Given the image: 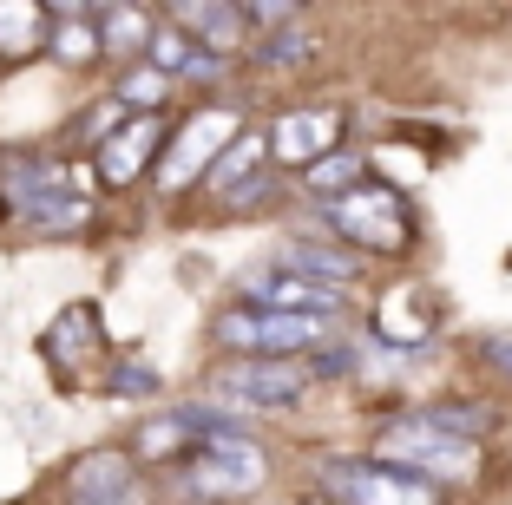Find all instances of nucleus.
<instances>
[{
	"label": "nucleus",
	"instance_id": "obj_1",
	"mask_svg": "<svg viewBox=\"0 0 512 505\" xmlns=\"http://www.w3.org/2000/svg\"><path fill=\"white\" fill-rule=\"evenodd\" d=\"M375 460L394 466V473H414V479H473V466H480V446L460 440V433H440L427 427V420H394V427L375 433Z\"/></svg>",
	"mask_w": 512,
	"mask_h": 505
},
{
	"label": "nucleus",
	"instance_id": "obj_2",
	"mask_svg": "<svg viewBox=\"0 0 512 505\" xmlns=\"http://www.w3.org/2000/svg\"><path fill=\"white\" fill-rule=\"evenodd\" d=\"M197 427H204V446H197V460H191V492L197 499H243V492L263 486V473H270L263 446L243 440V433H230L224 420H204V414H197Z\"/></svg>",
	"mask_w": 512,
	"mask_h": 505
},
{
	"label": "nucleus",
	"instance_id": "obj_3",
	"mask_svg": "<svg viewBox=\"0 0 512 505\" xmlns=\"http://www.w3.org/2000/svg\"><path fill=\"white\" fill-rule=\"evenodd\" d=\"M322 328L316 315H263V309H224L217 315V342L243 348L256 361H289L296 348H322Z\"/></svg>",
	"mask_w": 512,
	"mask_h": 505
},
{
	"label": "nucleus",
	"instance_id": "obj_4",
	"mask_svg": "<svg viewBox=\"0 0 512 505\" xmlns=\"http://www.w3.org/2000/svg\"><path fill=\"white\" fill-rule=\"evenodd\" d=\"M224 407H296V394L309 387V368L302 361H256V355H237L224 368H211L204 381Z\"/></svg>",
	"mask_w": 512,
	"mask_h": 505
},
{
	"label": "nucleus",
	"instance_id": "obj_5",
	"mask_svg": "<svg viewBox=\"0 0 512 505\" xmlns=\"http://www.w3.org/2000/svg\"><path fill=\"white\" fill-rule=\"evenodd\" d=\"M322 486L342 492L335 505H440L427 479L394 473L381 460H322Z\"/></svg>",
	"mask_w": 512,
	"mask_h": 505
},
{
	"label": "nucleus",
	"instance_id": "obj_6",
	"mask_svg": "<svg viewBox=\"0 0 512 505\" xmlns=\"http://www.w3.org/2000/svg\"><path fill=\"white\" fill-rule=\"evenodd\" d=\"M329 217L342 237L368 243V250H407V210H401V191H388V184H368V191H348V197H329Z\"/></svg>",
	"mask_w": 512,
	"mask_h": 505
},
{
	"label": "nucleus",
	"instance_id": "obj_7",
	"mask_svg": "<svg viewBox=\"0 0 512 505\" xmlns=\"http://www.w3.org/2000/svg\"><path fill=\"white\" fill-rule=\"evenodd\" d=\"M243 309H263V315H316V322H329V315L342 309V289L309 283V276H289V269H256V276H243Z\"/></svg>",
	"mask_w": 512,
	"mask_h": 505
},
{
	"label": "nucleus",
	"instance_id": "obj_8",
	"mask_svg": "<svg viewBox=\"0 0 512 505\" xmlns=\"http://www.w3.org/2000/svg\"><path fill=\"white\" fill-rule=\"evenodd\" d=\"M342 125H348L342 105H309V112H289V119L270 125V158L316 171L322 158H335V145H342Z\"/></svg>",
	"mask_w": 512,
	"mask_h": 505
},
{
	"label": "nucleus",
	"instance_id": "obj_9",
	"mask_svg": "<svg viewBox=\"0 0 512 505\" xmlns=\"http://www.w3.org/2000/svg\"><path fill=\"white\" fill-rule=\"evenodd\" d=\"M165 145V119L151 112V119H132V125H119L112 138H99V178L106 184H132L138 171L151 164V151Z\"/></svg>",
	"mask_w": 512,
	"mask_h": 505
},
{
	"label": "nucleus",
	"instance_id": "obj_10",
	"mask_svg": "<svg viewBox=\"0 0 512 505\" xmlns=\"http://www.w3.org/2000/svg\"><path fill=\"white\" fill-rule=\"evenodd\" d=\"M171 27H184L204 53H217L224 60L230 46H243V7H224V0H184V7H171Z\"/></svg>",
	"mask_w": 512,
	"mask_h": 505
},
{
	"label": "nucleus",
	"instance_id": "obj_11",
	"mask_svg": "<svg viewBox=\"0 0 512 505\" xmlns=\"http://www.w3.org/2000/svg\"><path fill=\"white\" fill-rule=\"evenodd\" d=\"M224 132H237V125H230V112H197V119L178 132V151L165 158V184H184V178H197V171H211Z\"/></svg>",
	"mask_w": 512,
	"mask_h": 505
},
{
	"label": "nucleus",
	"instance_id": "obj_12",
	"mask_svg": "<svg viewBox=\"0 0 512 505\" xmlns=\"http://www.w3.org/2000/svg\"><path fill=\"white\" fill-rule=\"evenodd\" d=\"M263 158H270V132H263V125H243V132L230 138L224 151H217V164L204 171V184H211V191H230V197H237Z\"/></svg>",
	"mask_w": 512,
	"mask_h": 505
},
{
	"label": "nucleus",
	"instance_id": "obj_13",
	"mask_svg": "<svg viewBox=\"0 0 512 505\" xmlns=\"http://www.w3.org/2000/svg\"><path fill=\"white\" fill-rule=\"evenodd\" d=\"M125 486H132V460H119V453H86L73 466V499L79 505H112V499H125Z\"/></svg>",
	"mask_w": 512,
	"mask_h": 505
},
{
	"label": "nucleus",
	"instance_id": "obj_14",
	"mask_svg": "<svg viewBox=\"0 0 512 505\" xmlns=\"http://www.w3.org/2000/svg\"><path fill=\"white\" fill-rule=\"evenodd\" d=\"M276 269H289V276H309V283H329V289H342L348 276H355V256H342V250H322V243H289L283 250V263Z\"/></svg>",
	"mask_w": 512,
	"mask_h": 505
},
{
	"label": "nucleus",
	"instance_id": "obj_15",
	"mask_svg": "<svg viewBox=\"0 0 512 505\" xmlns=\"http://www.w3.org/2000/svg\"><path fill=\"white\" fill-rule=\"evenodd\" d=\"M145 53H151V66H158L165 79H191V66L204 60V46H197L184 27H171V20H165V27H151V46H145Z\"/></svg>",
	"mask_w": 512,
	"mask_h": 505
},
{
	"label": "nucleus",
	"instance_id": "obj_16",
	"mask_svg": "<svg viewBox=\"0 0 512 505\" xmlns=\"http://www.w3.org/2000/svg\"><path fill=\"white\" fill-rule=\"evenodd\" d=\"M191 433H197V414H158V420L138 427V453H145V460H171V453L191 446ZM191 453H197V446H191Z\"/></svg>",
	"mask_w": 512,
	"mask_h": 505
},
{
	"label": "nucleus",
	"instance_id": "obj_17",
	"mask_svg": "<svg viewBox=\"0 0 512 505\" xmlns=\"http://www.w3.org/2000/svg\"><path fill=\"white\" fill-rule=\"evenodd\" d=\"M138 46H151V14H138V7H106V14H99V53H138Z\"/></svg>",
	"mask_w": 512,
	"mask_h": 505
},
{
	"label": "nucleus",
	"instance_id": "obj_18",
	"mask_svg": "<svg viewBox=\"0 0 512 505\" xmlns=\"http://www.w3.org/2000/svg\"><path fill=\"white\" fill-rule=\"evenodd\" d=\"M40 46V7L27 0H0V60H20Z\"/></svg>",
	"mask_w": 512,
	"mask_h": 505
},
{
	"label": "nucleus",
	"instance_id": "obj_19",
	"mask_svg": "<svg viewBox=\"0 0 512 505\" xmlns=\"http://www.w3.org/2000/svg\"><path fill=\"white\" fill-rule=\"evenodd\" d=\"M165 99H171V79L158 73V66H132V73L119 79V105H132V112H145V119H151Z\"/></svg>",
	"mask_w": 512,
	"mask_h": 505
},
{
	"label": "nucleus",
	"instance_id": "obj_20",
	"mask_svg": "<svg viewBox=\"0 0 512 505\" xmlns=\"http://www.w3.org/2000/svg\"><path fill=\"white\" fill-rule=\"evenodd\" d=\"M46 40H53V53H60V60H92V53H99V33H92L73 7H60V27L46 33Z\"/></svg>",
	"mask_w": 512,
	"mask_h": 505
},
{
	"label": "nucleus",
	"instance_id": "obj_21",
	"mask_svg": "<svg viewBox=\"0 0 512 505\" xmlns=\"http://www.w3.org/2000/svg\"><path fill=\"white\" fill-rule=\"evenodd\" d=\"M256 53H263V60H270V66H289V60H309V53H316V33H302V27H276L270 40L256 46Z\"/></svg>",
	"mask_w": 512,
	"mask_h": 505
},
{
	"label": "nucleus",
	"instance_id": "obj_22",
	"mask_svg": "<svg viewBox=\"0 0 512 505\" xmlns=\"http://www.w3.org/2000/svg\"><path fill=\"white\" fill-rule=\"evenodd\" d=\"M414 420H427V427H440V433H460V440H473V433L486 427L480 407H421Z\"/></svg>",
	"mask_w": 512,
	"mask_h": 505
},
{
	"label": "nucleus",
	"instance_id": "obj_23",
	"mask_svg": "<svg viewBox=\"0 0 512 505\" xmlns=\"http://www.w3.org/2000/svg\"><path fill=\"white\" fill-rule=\"evenodd\" d=\"M335 184H362V158H322L316 171H309V191H322V197H335Z\"/></svg>",
	"mask_w": 512,
	"mask_h": 505
},
{
	"label": "nucleus",
	"instance_id": "obj_24",
	"mask_svg": "<svg viewBox=\"0 0 512 505\" xmlns=\"http://www.w3.org/2000/svg\"><path fill=\"white\" fill-rule=\"evenodd\" d=\"M243 27H296V7H283V0H256V7H243Z\"/></svg>",
	"mask_w": 512,
	"mask_h": 505
},
{
	"label": "nucleus",
	"instance_id": "obj_25",
	"mask_svg": "<svg viewBox=\"0 0 512 505\" xmlns=\"http://www.w3.org/2000/svg\"><path fill=\"white\" fill-rule=\"evenodd\" d=\"M112 387H119V394H158V374H151V368H119Z\"/></svg>",
	"mask_w": 512,
	"mask_h": 505
},
{
	"label": "nucleus",
	"instance_id": "obj_26",
	"mask_svg": "<svg viewBox=\"0 0 512 505\" xmlns=\"http://www.w3.org/2000/svg\"><path fill=\"white\" fill-rule=\"evenodd\" d=\"M486 348H493V361H499V368L512 374V335H493V342H486Z\"/></svg>",
	"mask_w": 512,
	"mask_h": 505
},
{
	"label": "nucleus",
	"instance_id": "obj_27",
	"mask_svg": "<svg viewBox=\"0 0 512 505\" xmlns=\"http://www.w3.org/2000/svg\"><path fill=\"white\" fill-rule=\"evenodd\" d=\"M302 505H335V499H329V492H316V499H302Z\"/></svg>",
	"mask_w": 512,
	"mask_h": 505
},
{
	"label": "nucleus",
	"instance_id": "obj_28",
	"mask_svg": "<svg viewBox=\"0 0 512 505\" xmlns=\"http://www.w3.org/2000/svg\"><path fill=\"white\" fill-rule=\"evenodd\" d=\"M112 505H132V499H112Z\"/></svg>",
	"mask_w": 512,
	"mask_h": 505
}]
</instances>
